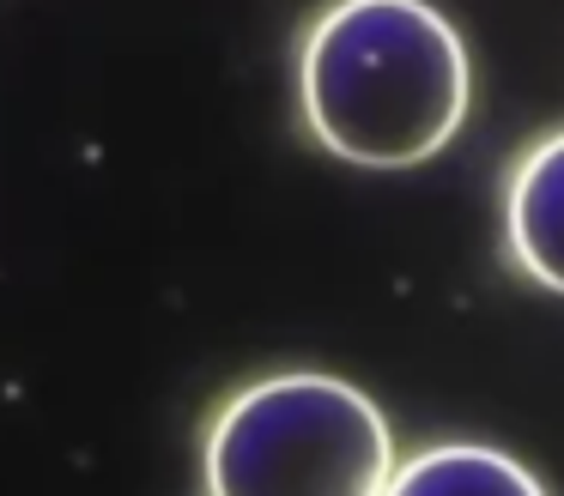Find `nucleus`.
<instances>
[{"label": "nucleus", "mask_w": 564, "mask_h": 496, "mask_svg": "<svg viewBox=\"0 0 564 496\" xmlns=\"http://www.w3.org/2000/svg\"><path fill=\"white\" fill-rule=\"evenodd\" d=\"M297 103L322 152L413 169L462 133L474 60L431 0H334L297 48Z\"/></svg>", "instance_id": "nucleus-1"}, {"label": "nucleus", "mask_w": 564, "mask_h": 496, "mask_svg": "<svg viewBox=\"0 0 564 496\" xmlns=\"http://www.w3.org/2000/svg\"><path fill=\"white\" fill-rule=\"evenodd\" d=\"M207 496H382L394 430L365 387L292 370L219 406L200 448Z\"/></svg>", "instance_id": "nucleus-2"}, {"label": "nucleus", "mask_w": 564, "mask_h": 496, "mask_svg": "<svg viewBox=\"0 0 564 496\" xmlns=\"http://www.w3.org/2000/svg\"><path fill=\"white\" fill-rule=\"evenodd\" d=\"M503 236H510V261L540 290L564 297V133H546L522 152L503 194Z\"/></svg>", "instance_id": "nucleus-3"}, {"label": "nucleus", "mask_w": 564, "mask_h": 496, "mask_svg": "<svg viewBox=\"0 0 564 496\" xmlns=\"http://www.w3.org/2000/svg\"><path fill=\"white\" fill-rule=\"evenodd\" d=\"M382 496H546V484L516 454L486 442H437L401 460Z\"/></svg>", "instance_id": "nucleus-4"}]
</instances>
